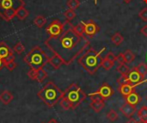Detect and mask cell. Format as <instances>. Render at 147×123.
I'll return each mask as SVG.
<instances>
[{
    "mask_svg": "<svg viewBox=\"0 0 147 123\" xmlns=\"http://www.w3.org/2000/svg\"><path fill=\"white\" fill-rule=\"evenodd\" d=\"M89 41L85 36L77 34L73 27L63 29L62 33L56 37H49L45 45L54 54L59 55L64 61V65H70L89 46Z\"/></svg>",
    "mask_w": 147,
    "mask_h": 123,
    "instance_id": "6da1fadb",
    "label": "cell"
},
{
    "mask_svg": "<svg viewBox=\"0 0 147 123\" xmlns=\"http://www.w3.org/2000/svg\"><path fill=\"white\" fill-rule=\"evenodd\" d=\"M105 48L106 47H102L99 52H96L92 48H89L78 59V64L81 65L82 67L90 74H94L102 66V59L101 58V54Z\"/></svg>",
    "mask_w": 147,
    "mask_h": 123,
    "instance_id": "7a4b0ae2",
    "label": "cell"
},
{
    "mask_svg": "<svg viewBox=\"0 0 147 123\" xmlns=\"http://www.w3.org/2000/svg\"><path fill=\"white\" fill-rule=\"evenodd\" d=\"M37 96L47 107L52 108L64 97V92L53 82H48L39 91Z\"/></svg>",
    "mask_w": 147,
    "mask_h": 123,
    "instance_id": "3957f363",
    "label": "cell"
},
{
    "mask_svg": "<svg viewBox=\"0 0 147 123\" xmlns=\"http://www.w3.org/2000/svg\"><path fill=\"white\" fill-rule=\"evenodd\" d=\"M23 60L31 69L39 70L48 63L49 58L40 47L35 46L24 56Z\"/></svg>",
    "mask_w": 147,
    "mask_h": 123,
    "instance_id": "277c9868",
    "label": "cell"
},
{
    "mask_svg": "<svg viewBox=\"0 0 147 123\" xmlns=\"http://www.w3.org/2000/svg\"><path fill=\"white\" fill-rule=\"evenodd\" d=\"M64 97L71 105V109H75L86 98V94L77 84L73 83L65 91Z\"/></svg>",
    "mask_w": 147,
    "mask_h": 123,
    "instance_id": "5b68a950",
    "label": "cell"
},
{
    "mask_svg": "<svg viewBox=\"0 0 147 123\" xmlns=\"http://www.w3.org/2000/svg\"><path fill=\"white\" fill-rule=\"evenodd\" d=\"M143 76H141L135 69L130 71V72L126 75V76H122L118 79V83L119 84H124V83H127V84H138V83H140V82H146L147 80H143Z\"/></svg>",
    "mask_w": 147,
    "mask_h": 123,
    "instance_id": "8992f818",
    "label": "cell"
},
{
    "mask_svg": "<svg viewBox=\"0 0 147 123\" xmlns=\"http://www.w3.org/2000/svg\"><path fill=\"white\" fill-rule=\"evenodd\" d=\"M24 5L25 2L23 0H0V16L6 9H17Z\"/></svg>",
    "mask_w": 147,
    "mask_h": 123,
    "instance_id": "52a82bcc",
    "label": "cell"
},
{
    "mask_svg": "<svg viewBox=\"0 0 147 123\" xmlns=\"http://www.w3.org/2000/svg\"><path fill=\"white\" fill-rule=\"evenodd\" d=\"M63 31V23L58 19H54L46 28V32L49 34V37H56L59 35Z\"/></svg>",
    "mask_w": 147,
    "mask_h": 123,
    "instance_id": "ba28073f",
    "label": "cell"
},
{
    "mask_svg": "<svg viewBox=\"0 0 147 123\" xmlns=\"http://www.w3.org/2000/svg\"><path fill=\"white\" fill-rule=\"evenodd\" d=\"M114 94V90L111 88V86L109 84H108L107 83H103L102 84V86L99 88V90H97L96 92L94 93H91L90 94L89 96L91 97V96H99L101 97L103 100H107L109 99L110 97H112V95Z\"/></svg>",
    "mask_w": 147,
    "mask_h": 123,
    "instance_id": "9c48e42d",
    "label": "cell"
},
{
    "mask_svg": "<svg viewBox=\"0 0 147 123\" xmlns=\"http://www.w3.org/2000/svg\"><path fill=\"white\" fill-rule=\"evenodd\" d=\"M84 25V34H86L89 37H92L94 36L98 31H99V28L96 25V23L92 21V20H89L88 22H81Z\"/></svg>",
    "mask_w": 147,
    "mask_h": 123,
    "instance_id": "30bf717a",
    "label": "cell"
},
{
    "mask_svg": "<svg viewBox=\"0 0 147 123\" xmlns=\"http://www.w3.org/2000/svg\"><path fill=\"white\" fill-rule=\"evenodd\" d=\"M90 100H91V103H90V105L96 113H99L104 108V105H105L104 100L101 97H99L97 95L91 96Z\"/></svg>",
    "mask_w": 147,
    "mask_h": 123,
    "instance_id": "8fae6325",
    "label": "cell"
},
{
    "mask_svg": "<svg viewBox=\"0 0 147 123\" xmlns=\"http://www.w3.org/2000/svg\"><path fill=\"white\" fill-rule=\"evenodd\" d=\"M145 82H140V83H138V84H127V83H124V84H119V92L124 96V97H127V95L131 94L132 92H134V90L137 86L140 85L141 84H143Z\"/></svg>",
    "mask_w": 147,
    "mask_h": 123,
    "instance_id": "7c38bea8",
    "label": "cell"
},
{
    "mask_svg": "<svg viewBox=\"0 0 147 123\" xmlns=\"http://www.w3.org/2000/svg\"><path fill=\"white\" fill-rule=\"evenodd\" d=\"M0 58L4 61L15 58L13 55V50L4 42H0Z\"/></svg>",
    "mask_w": 147,
    "mask_h": 123,
    "instance_id": "4fadbf2b",
    "label": "cell"
},
{
    "mask_svg": "<svg viewBox=\"0 0 147 123\" xmlns=\"http://www.w3.org/2000/svg\"><path fill=\"white\" fill-rule=\"evenodd\" d=\"M121 112L126 116V117H132L134 116V114L136 112V107L134 105H132L128 103H124L121 109H120Z\"/></svg>",
    "mask_w": 147,
    "mask_h": 123,
    "instance_id": "5bb4252c",
    "label": "cell"
},
{
    "mask_svg": "<svg viewBox=\"0 0 147 123\" xmlns=\"http://www.w3.org/2000/svg\"><path fill=\"white\" fill-rule=\"evenodd\" d=\"M125 97H126L127 103H130L132 105H134V106H136L141 101V97L138 93H136L135 91L132 92L131 94L127 95Z\"/></svg>",
    "mask_w": 147,
    "mask_h": 123,
    "instance_id": "9a60e30c",
    "label": "cell"
},
{
    "mask_svg": "<svg viewBox=\"0 0 147 123\" xmlns=\"http://www.w3.org/2000/svg\"><path fill=\"white\" fill-rule=\"evenodd\" d=\"M48 63L56 70L59 69V67L64 64V61L63 59L57 54H54L53 57H51L48 60Z\"/></svg>",
    "mask_w": 147,
    "mask_h": 123,
    "instance_id": "2e32d148",
    "label": "cell"
},
{
    "mask_svg": "<svg viewBox=\"0 0 147 123\" xmlns=\"http://www.w3.org/2000/svg\"><path fill=\"white\" fill-rule=\"evenodd\" d=\"M13 99L14 97L9 91H3L0 94V102H2L4 105H8Z\"/></svg>",
    "mask_w": 147,
    "mask_h": 123,
    "instance_id": "e0dca14e",
    "label": "cell"
},
{
    "mask_svg": "<svg viewBox=\"0 0 147 123\" xmlns=\"http://www.w3.org/2000/svg\"><path fill=\"white\" fill-rule=\"evenodd\" d=\"M16 9H6L3 12V14L0 16L4 21L6 22H9L11 19H13L16 16Z\"/></svg>",
    "mask_w": 147,
    "mask_h": 123,
    "instance_id": "ac0fdd59",
    "label": "cell"
},
{
    "mask_svg": "<svg viewBox=\"0 0 147 123\" xmlns=\"http://www.w3.org/2000/svg\"><path fill=\"white\" fill-rule=\"evenodd\" d=\"M29 15V12L24 8V6L19 7L16 10V16L19 19V20H24L26 17H28Z\"/></svg>",
    "mask_w": 147,
    "mask_h": 123,
    "instance_id": "d6986e66",
    "label": "cell"
},
{
    "mask_svg": "<svg viewBox=\"0 0 147 123\" xmlns=\"http://www.w3.org/2000/svg\"><path fill=\"white\" fill-rule=\"evenodd\" d=\"M47 73L43 68L36 70V76H35L36 81H38L39 83H42L47 78Z\"/></svg>",
    "mask_w": 147,
    "mask_h": 123,
    "instance_id": "ffe728a7",
    "label": "cell"
},
{
    "mask_svg": "<svg viewBox=\"0 0 147 123\" xmlns=\"http://www.w3.org/2000/svg\"><path fill=\"white\" fill-rule=\"evenodd\" d=\"M123 58L126 64H130L135 59V55L131 50H126L125 53H123Z\"/></svg>",
    "mask_w": 147,
    "mask_h": 123,
    "instance_id": "44dd1931",
    "label": "cell"
},
{
    "mask_svg": "<svg viewBox=\"0 0 147 123\" xmlns=\"http://www.w3.org/2000/svg\"><path fill=\"white\" fill-rule=\"evenodd\" d=\"M130 68L127 66L126 63H121V64H119L118 66H117V72H120L122 76H126L127 75L129 72H130Z\"/></svg>",
    "mask_w": 147,
    "mask_h": 123,
    "instance_id": "7402d4cb",
    "label": "cell"
},
{
    "mask_svg": "<svg viewBox=\"0 0 147 123\" xmlns=\"http://www.w3.org/2000/svg\"><path fill=\"white\" fill-rule=\"evenodd\" d=\"M123 40H124L123 36H122L120 33H118V32L115 33V34H113V36L111 37V41H112L115 46H119L120 44H121L122 41H123Z\"/></svg>",
    "mask_w": 147,
    "mask_h": 123,
    "instance_id": "603a6c76",
    "label": "cell"
},
{
    "mask_svg": "<svg viewBox=\"0 0 147 123\" xmlns=\"http://www.w3.org/2000/svg\"><path fill=\"white\" fill-rule=\"evenodd\" d=\"M33 22H34V24L35 26H37L38 28H42V27L46 24L47 20H46V18H45L43 16H37L34 19Z\"/></svg>",
    "mask_w": 147,
    "mask_h": 123,
    "instance_id": "cb8c5ba5",
    "label": "cell"
},
{
    "mask_svg": "<svg viewBox=\"0 0 147 123\" xmlns=\"http://www.w3.org/2000/svg\"><path fill=\"white\" fill-rule=\"evenodd\" d=\"M141 76L145 77L147 74V65L145 63H140L135 68H134Z\"/></svg>",
    "mask_w": 147,
    "mask_h": 123,
    "instance_id": "d4e9b609",
    "label": "cell"
},
{
    "mask_svg": "<svg viewBox=\"0 0 147 123\" xmlns=\"http://www.w3.org/2000/svg\"><path fill=\"white\" fill-rule=\"evenodd\" d=\"M4 67H6L8 69V71H9V72H13L16 67V64L15 62V58L6 60L4 62Z\"/></svg>",
    "mask_w": 147,
    "mask_h": 123,
    "instance_id": "484cf974",
    "label": "cell"
},
{
    "mask_svg": "<svg viewBox=\"0 0 147 123\" xmlns=\"http://www.w3.org/2000/svg\"><path fill=\"white\" fill-rule=\"evenodd\" d=\"M59 105H60V107L64 109V110H70V109H71V105L70 104V103L68 102V100L65 97H63L60 100H59Z\"/></svg>",
    "mask_w": 147,
    "mask_h": 123,
    "instance_id": "4316f807",
    "label": "cell"
},
{
    "mask_svg": "<svg viewBox=\"0 0 147 123\" xmlns=\"http://www.w3.org/2000/svg\"><path fill=\"white\" fill-rule=\"evenodd\" d=\"M73 30L79 36H84V25L82 22L77 24L76 26H73Z\"/></svg>",
    "mask_w": 147,
    "mask_h": 123,
    "instance_id": "83f0119b",
    "label": "cell"
},
{
    "mask_svg": "<svg viewBox=\"0 0 147 123\" xmlns=\"http://www.w3.org/2000/svg\"><path fill=\"white\" fill-rule=\"evenodd\" d=\"M114 63H115V62H113V61H111V60H109V59L104 58V59H102V67L104 70L109 71V70H110V69L114 66Z\"/></svg>",
    "mask_w": 147,
    "mask_h": 123,
    "instance_id": "f1b7e54d",
    "label": "cell"
},
{
    "mask_svg": "<svg viewBox=\"0 0 147 123\" xmlns=\"http://www.w3.org/2000/svg\"><path fill=\"white\" fill-rule=\"evenodd\" d=\"M67 6L69 9L75 10L76 9H78L80 5V2L78 0H68L66 3Z\"/></svg>",
    "mask_w": 147,
    "mask_h": 123,
    "instance_id": "f546056e",
    "label": "cell"
},
{
    "mask_svg": "<svg viewBox=\"0 0 147 123\" xmlns=\"http://www.w3.org/2000/svg\"><path fill=\"white\" fill-rule=\"evenodd\" d=\"M107 118H108L110 122H115V121L118 119V114L116 113L115 110L110 109V110L108 112V114H107Z\"/></svg>",
    "mask_w": 147,
    "mask_h": 123,
    "instance_id": "4dcf8cb0",
    "label": "cell"
},
{
    "mask_svg": "<svg viewBox=\"0 0 147 123\" xmlns=\"http://www.w3.org/2000/svg\"><path fill=\"white\" fill-rule=\"evenodd\" d=\"M138 116L140 119H142L144 121H147V107L143 106L138 112Z\"/></svg>",
    "mask_w": 147,
    "mask_h": 123,
    "instance_id": "1f68e13d",
    "label": "cell"
},
{
    "mask_svg": "<svg viewBox=\"0 0 147 123\" xmlns=\"http://www.w3.org/2000/svg\"><path fill=\"white\" fill-rule=\"evenodd\" d=\"M64 16H65V17L66 18V20L71 21V20L76 16V13H75V11H74L73 9H67V10H65V11L64 12Z\"/></svg>",
    "mask_w": 147,
    "mask_h": 123,
    "instance_id": "d6a6232c",
    "label": "cell"
},
{
    "mask_svg": "<svg viewBox=\"0 0 147 123\" xmlns=\"http://www.w3.org/2000/svg\"><path fill=\"white\" fill-rule=\"evenodd\" d=\"M24 50H25V47H24V46L22 45V43L20 42V41H18V42L14 46V47H13V51H15V52H16V53H18V54H21L22 53H23Z\"/></svg>",
    "mask_w": 147,
    "mask_h": 123,
    "instance_id": "836d02e7",
    "label": "cell"
},
{
    "mask_svg": "<svg viewBox=\"0 0 147 123\" xmlns=\"http://www.w3.org/2000/svg\"><path fill=\"white\" fill-rule=\"evenodd\" d=\"M139 16L140 19H142L143 22H147V7L144 8L141 11H140Z\"/></svg>",
    "mask_w": 147,
    "mask_h": 123,
    "instance_id": "e575fe53",
    "label": "cell"
},
{
    "mask_svg": "<svg viewBox=\"0 0 147 123\" xmlns=\"http://www.w3.org/2000/svg\"><path fill=\"white\" fill-rule=\"evenodd\" d=\"M28 76L30 79L32 80H35V76H36V70H34V69H30L28 72Z\"/></svg>",
    "mask_w": 147,
    "mask_h": 123,
    "instance_id": "d590c367",
    "label": "cell"
},
{
    "mask_svg": "<svg viewBox=\"0 0 147 123\" xmlns=\"http://www.w3.org/2000/svg\"><path fill=\"white\" fill-rule=\"evenodd\" d=\"M105 58H106V59H109V60H111V61H113V62L116 61V57L115 56V54H114L112 52L108 53Z\"/></svg>",
    "mask_w": 147,
    "mask_h": 123,
    "instance_id": "8d00e7d4",
    "label": "cell"
},
{
    "mask_svg": "<svg viewBox=\"0 0 147 123\" xmlns=\"http://www.w3.org/2000/svg\"><path fill=\"white\" fill-rule=\"evenodd\" d=\"M116 61L118 62V64L125 63V61H124V58H123V53H120V54L116 57Z\"/></svg>",
    "mask_w": 147,
    "mask_h": 123,
    "instance_id": "74e56055",
    "label": "cell"
},
{
    "mask_svg": "<svg viewBox=\"0 0 147 123\" xmlns=\"http://www.w3.org/2000/svg\"><path fill=\"white\" fill-rule=\"evenodd\" d=\"M140 32H141V34H142L143 35H145V36H146L147 37V25H144V26L141 28Z\"/></svg>",
    "mask_w": 147,
    "mask_h": 123,
    "instance_id": "f35d334b",
    "label": "cell"
},
{
    "mask_svg": "<svg viewBox=\"0 0 147 123\" xmlns=\"http://www.w3.org/2000/svg\"><path fill=\"white\" fill-rule=\"evenodd\" d=\"M4 60L2 59V58H0V71L3 69V67H4Z\"/></svg>",
    "mask_w": 147,
    "mask_h": 123,
    "instance_id": "ab89813d",
    "label": "cell"
},
{
    "mask_svg": "<svg viewBox=\"0 0 147 123\" xmlns=\"http://www.w3.org/2000/svg\"><path fill=\"white\" fill-rule=\"evenodd\" d=\"M47 123H59V122H58L55 119H51V120H50V121H49Z\"/></svg>",
    "mask_w": 147,
    "mask_h": 123,
    "instance_id": "60d3db41",
    "label": "cell"
},
{
    "mask_svg": "<svg viewBox=\"0 0 147 123\" xmlns=\"http://www.w3.org/2000/svg\"><path fill=\"white\" fill-rule=\"evenodd\" d=\"M126 123H137V122H136L134 119H131V120H129L127 122H126Z\"/></svg>",
    "mask_w": 147,
    "mask_h": 123,
    "instance_id": "b9f144b4",
    "label": "cell"
},
{
    "mask_svg": "<svg viewBox=\"0 0 147 123\" xmlns=\"http://www.w3.org/2000/svg\"><path fill=\"white\" fill-rule=\"evenodd\" d=\"M137 123H146V121H144V120H142V119H140L139 122H137Z\"/></svg>",
    "mask_w": 147,
    "mask_h": 123,
    "instance_id": "7bdbcfd3",
    "label": "cell"
},
{
    "mask_svg": "<svg viewBox=\"0 0 147 123\" xmlns=\"http://www.w3.org/2000/svg\"><path fill=\"white\" fill-rule=\"evenodd\" d=\"M123 1H124L125 3H129L132 0H123Z\"/></svg>",
    "mask_w": 147,
    "mask_h": 123,
    "instance_id": "ee69618b",
    "label": "cell"
},
{
    "mask_svg": "<svg viewBox=\"0 0 147 123\" xmlns=\"http://www.w3.org/2000/svg\"><path fill=\"white\" fill-rule=\"evenodd\" d=\"M94 1H95V3L96 4V3H97V0H94Z\"/></svg>",
    "mask_w": 147,
    "mask_h": 123,
    "instance_id": "f6af8a7d",
    "label": "cell"
},
{
    "mask_svg": "<svg viewBox=\"0 0 147 123\" xmlns=\"http://www.w3.org/2000/svg\"><path fill=\"white\" fill-rule=\"evenodd\" d=\"M144 2H145L146 3H147V0H144Z\"/></svg>",
    "mask_w": 147,
    "mask_h": 123,
    "instance_id": "bcb514c9",
    "label": "cell"
},
{
    "mask_svg": "<svg viewBox=\"0 0 147 123\" xmlns=\"http://www.w3.org/2000/svg\"><path fill=\"white\" fill-rule=\"evenodd\" d=\"M146 123H147V121H146Z\"/></svg>",
    "mask_w": 147,
    "mask_h": 123,
    "instance_id": "7dc6e473",
    "label": "cell"
},
{
    "mask_svg": "<svg viewBox=\"0 0 147 123\" xmlns=\"http://www.w3.org/2000/svg\"><path fill=\"white\" fill-rule=\"evenodd\" d=\"M146 100H147V97H146Z\"/></svg>",
    "mask_w": 147,
    "mask_h": 123,
    "instance_id": "c3c4849f",
    "label": "cell"
}]
</instances>
